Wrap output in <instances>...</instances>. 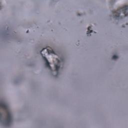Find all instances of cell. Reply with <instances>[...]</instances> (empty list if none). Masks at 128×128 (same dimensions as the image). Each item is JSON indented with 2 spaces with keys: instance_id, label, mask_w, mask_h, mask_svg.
Segmentation results:
<instances>
[{
  "instance_id": "cell-1",
  "label": "cell",
  "mask_w": 128,
  "mask_h": 128,
  "mask_svg": "<svg viewBox=\"0 0 128 128\" xmlns=\"http://www.w3.org/2000/svg\"><path fill=\"white\" fill-rule=\"evenodd\" d=\"M40 54L52 74L56 76L59 72L62 63L60 56L50 47L44 48Z\"/></svg>"
},
{
  "instance_id": "cell-2",
  "label": "cell",
  "mask_w": 128,
  "mask_h": 128,
  "mask_svg": "<svg viewBox=\"0 0 128 128\" xmlns=\"http://www.w3.org/2000/svg\"><path fill=\"white\" fill-rule=\"evenodd\" d=\"M0 112L1 123L4 125L8 126L10 122V116L6 106L2 102L0 104Z\"/></svg>"
}]
</instances>
